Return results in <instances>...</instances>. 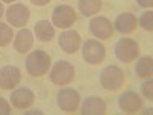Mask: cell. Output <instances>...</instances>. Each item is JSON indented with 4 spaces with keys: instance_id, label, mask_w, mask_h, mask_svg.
<instances>
[{
    "instance_id": "cell-1",
    "label": "cell",
    "mask_w": 153,
    "mask_h": 115,
    "mask_svg": "<svg viewBox=\"0 0 153 115\" xmlns=\"http://www.w3.org/2000/svg\"><path fill=\"white\" fill-rule=\"evenodd\" d=\"M25 68L31 77H43L51 68V57L42 49L32 51L25 60Z\"/></svg>"
},
{
    "instance_id": "cell-2",
    "label": "cell",
    "mask_w": 153,
    "mask_h": 115,
    "mask_svg": "<svg viewBox=\"0 0 153 115\" xmlns=\"http://www.w3.org/2000/svg\"><path fill=\"white\" fill-rule=\"evenodd\" d=\"M75 78V68L66 60H58L49 72V80L54 84L66 86Z\"/></svg>"
},
{
    "instance_id": "cell-3",
    "label": "cell",
    "mask_w": 153,
    "mask_h": 115,
    "mask_svg": "<svg viewBox=\"0 0 153 115\" xmlns=\"http://www.w3.org/2000/svg\"><path fill=\"white\" fill-rule=\"evenodd\" d=\"M115 57L123 63H132L139 55V45L129 37H123L115 43Z\"/></svg>"
},
{
    "instance_id": "cell-4",
    "label": "cell",
    "mask_w": 153,
    "mask_h": 115,
    "mask_svg": "<svg viewBox=\"0 0 153 115\" xmlns=\"http://www.w3.org/2000/svg\"><path fill=\"white\" fill-rule=\"evenodd\" d=\"M100 83L106 91H118L124 83V72L117 65H109L100 72Z\"/></svg>"
},
{
    "instance_id": "cell-5",
    "label": "cell",
    "mask_w": 153,
    "mask_h": 115,
    "mask_svg": "<svg viewBox=\"0 0 153 115\" xmlns=\"http://www.w3.org/2000/svg\"><path fill=\"white\" fill-rule=\"evenodd\" d=\"M83 58L89 65H100L106 58V48L95 38H89L83 45Z\"/></svg>"
},
{
    "instance_id": "cell-6",
    "label": "cell",
    "mask_w": 153,
    "mask_h": 115,
    "mask_svg": "<svg viewBox=\"0 0 153 115\" xmlns=\"http://www.w3.org/2000/svg\"><path fill=\"white\" fill-rule=\"evenodd\" d=\"M57 105L63 112L72 114L80 106V94L72 87H63L57 94Z\"/></svg>"
},
{
    "instance_id": "cell-7",
    "label": "cell",
    "mask_w": 153,
    "mask_h": 115,
    "mask_svg": "<svg viewBox=\"0 0 153 115\" xmlns=\"http://www.w3.org/2000/svg\"><path fill=\"white\" fill-rule=\"evenodd\" d=\"M76 20V14L72 6L69 5H58L52 11V25L60 29H68Z\"/></svg>"
},
{
    "instance_id": "cell-8",
    "label": "cell",
    "mask_w": 153,
    "mask_h": 115,
    "mask_svg": "<svg viewBox=\"0 0 153 115\" xmlns=\"http://www.w3.org/2000/svg\"><path fill=\"white\" fill-rule=\"evenodd\" d=\"M5 14H6V20L9 25H12L16 28H22L28 23L31 17V11L28 9V6H25L22 3H14L6 9Z\"/></svg>"
},
{
    "instance_id": "cell-9",
    "label": "cell",
    "mask_w": 153,
    "mask_h": 115,
    "mask_svg": "<svg viewBox=\"0 0 153 115\" xmlns=\"http://www.w3.org/2000/svg\"><path fill=\"white\" fill-rule=\"evenodd\" d=\"M89 29H91L94 37H98L101 40H107L113 34V23L104 16H97L89 22Z\"/></svg>"
},
{
    "instance_id": "cell-10",
    "label": "cell",
    "mask_w": 153,
    "mask_h": 115,
    "mask_svg": "<svg viewBox=\"0 0 153 115\" xmlns=\"http://www.w3.org/2000/svg\"><path fill=\"white\" fill-rule=\"evenodd\" d=\"M143 98L139 94L133 91H127L118 98V106L124 114H136L143 109Z\"/></svg>"
},
{
    "instance_id": "cell-11",
    "label": "cell",
    "mask_w": 153,
    "mask_h": 115,
    "mask_svg": "<svg viewBox=\"0 0 153 115\" xmlns=\"http://www.w3.org/2000/svg\"><path fill=\"white\" fill-rule=\"evenodd\" d=\"M20 80H22V74H20V69L17 66H3L0 68V87L2 89H14L16 86L20 84Z\"/></svg>"
},
{
    "instance_id": "cell-12",
    "label": "cell",
    "mask_w": 153,
    "mask_h": 115,
    "mask_svg": "<svg viewBox=\"0 0 153 115\" xmlns=\"http://www.w3.org/2000/svg\"><path fill=\"white\" fill-rule=\"evenodd\" d=\"M58 45L66 54H75L76 51L80 49L81 37H80L78 32L74 31V29L65 31V32H61V35L58 37Z\"/></svg>"
},
{
    "instance_id": "cell-13",
    "label": "cell",
    "mask_w": 153,
    "mask_h": 115,
    "mask_svg": "<svg viewBox=\"0 0 153 115\" xmlns=\"http://www.w3.org/2000/svg\"><path fill=\"white\" fill-rule=\"evenodd\" d=\"M11 105L17 108V109H28L29 106H32L34 100H35V94L31 91L29 87H19L14 92L11 94Z\"/></svg>"
},
{
    "instance_id": "cell-14",
    "label": "cell",
    "mask_w": 153,
    "mask_h": 115,
    "mask_svg": "<svg viewBox=\"0 0 153 115\" xmlns=\"http://www.w3.org/2000/svg\"><path fill=\"white\" fill-rule=\"evenodd\" d=\"M138 26V19L132 12H123L117 19H115L113 28L120 34H132Z\"/></svg>"
},
{
    "instance_id": "cell-15",
    "label": "cell",
    "mask_w": 153,
    "mask_h": 115,
    "mask_svg": "<svg viewBox=\"0 0 153 115\" xmlns=\"http://www.w3.org/2000/svg\"><path fill=\"white\" fill-rule=\"evenodd\" d=\"M107 106L106 101L101 97H87L81 105V114L83 115H103L106 114Z\"/></svg>"
},
{
    "instance_id": "cell-16",
    "label": "cell",
    "mask_w": 153,
    "mask_h": 115,
    "mask_svg": "<svg viewBox=\"0 0 153 115\" xmlns=\"http://www.w3.org/2000/svg\"><path fill=\"white\" fill-rule=\"evenodd\" d=\"M34 45V34L29 29H20L16 35H14V49L19 54H25L32 48Z\"/></svg>"
},
{
    "instance_id": "cell-17",
    "label": "cell",
    "mask_w": 153,
    "mask_h": 115,
    "mask_svg": "<svg viewBox=\"0 0 153 115\" xmlns=\"http://www.w3.org/2000/svg\"><path fill=\"white\" fill-rule=\"evenodd\" d=\"M34 34L37 37V40H40L43 43H48L55 37L54 25L49 20H38L35 23V26H34Z\"/></svg>"
},
{
    "instance_id": "cell-18",
    "label": "cell",
    "mask_w": 153,
    "mask_h": 115,
    "mask_svg": "<svg viewBox=\"0 0 153 115\" xmlns=\"http://www.w3.org/2000/svg\"><path fill=\"white\" fill-rule=\"evenodd\" d=\"M135 72L138 77H141V78H150L152 74H153V60L152 57H141L136 65H135Z\"/></svg>"
},
{
    "instance_id": "cell-19",
    "label": "cell",
    "mask_w": 153,
    "mask_h": 115,
    "mask_svg": "<svg viewBox=\"0 0 153 115\" xmlns=\"http://www.w3.org/2000/svg\"><path fill=\"white\" fill-rule=\"evenodd\" d=\"M103 6V0H78V9L84 17H91L100 12Z\"/></svg>"
},
{
    "instance_id": "cell-20",
    "label": "cell",
    "mask_w": 153,
    "mask_h": 115,
    "mask_svg": "<svg viewBox=\"0 0 153 115\" xmlns=\"http://www.w3.org/2000/svg\"><path fill=\"white\" fill-rule=\"evenodd\" d=\"M12 28L6 23H2L0 22V46H8L11 42H12Z\"/></svg>"
},
{
    "instance_id": "cell-21",
    "label": "cell",
    "mask_w": 153,
    "mask_h": 115,
    "mask_svg": "<svg viewBox=\"0 0 153 115\" xmlns=\"http://www.w3.org/2000/svg\"><path fill=\"white\" fill-rule=\"evenodd\" d=\"M139 25L143 26L144 31H149L152 32L153 31V11H147V12H143V16L139 17Z\"/></svg>"
},
{
    "instance_id": "cell-22",
    "label": "cell",
    "mask_w": 153,
    "mask_h": 115,
    "mask_svg": "<svg viewBox=\"0 0 153 115\" xmlns=\"http://www.w3.org/2000/svg\"><path fill=\"white\" fill-rule=\"evenodd\" d=\"M141 92H143V95H144L147 100H152V98H153V81H152V77H150V78H147V81L143 83Z\"/></svg>"
},
{
    "instance_id": "cell-23",
    "label": "cell",
    "mask_w": 153,
    "mask_h": 115,
    "mask_svg": "<svg viewBox=\"0 0 153 115\" xmlns=\"http://www.w3.org/2000/svg\"><path fill=\"white\" fill-rule=\"evenodd\" d=\"M9 114H11V105L3 97H0V115H9Z\"/></svg>"
},
{
    "instance_id": "cell-24",
    "label": "cell",
    "mask_w": 153,
    "mask_h": 115,
    "mask_svg": "<svg viewBox=\"0 0 153 115\" xmlns=\"http://www.w3.org/2000/svg\"><path fill=\"white\" fill-rule=\"evenodd\" d=\"M136 3L138 6H141V8H152L153 6V0H136Z\"/></svg>"
},
{
    "instance_id": "cell-25",
    "label": "cell",
    "mask_w": 153,
    "mask_h": 115,
    "mask_svg": "<svg viewBox=\"0 0 153 115\" xmlns=\"http://www.w3.org/2000/svg\"><path fill=\"white\" fill-rule=\"evenodd\" d=\"M29 2L32 5H35V6H45V5H48L51 2V0H29Z\"/></svg>"
},
{
    "instance_id": "cell-26",
    "label": "cell",
    "mask_w": 153,
    "mask_h": 115,
    "mask_svg": "<svg viewBox=\"0 0 153 115\" xmlns=\"http://www.w3.org/2000/svg\"><path fill=\"white\" fill-rule=\"evenodd\" d=\"M5 14V9H3V5H2V2H0V17H2Z\"/></svg>"
},
{
    "instance_id": "cell-27",
    "label": "cell",
    "mask_w": 153,
    "mask_h": 115,
    "mask_svg": "<svg viewBox=\"0 0 153 115\" xmlns=\"http://www.w3.org/2000/svg\"><path fill=\"white\" fill-rule=\"evenodd\" d=\"M2 2H5V3H12V2H16V0H2Z\"/></svg>"
}]
</instances>
